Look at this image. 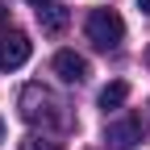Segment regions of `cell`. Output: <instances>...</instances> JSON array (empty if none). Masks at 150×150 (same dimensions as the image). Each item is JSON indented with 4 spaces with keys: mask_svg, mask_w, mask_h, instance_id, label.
<instances>
[{
    "mask_svg": "<svg viewBox=\"0 0 150 150\" xmlns=\"http://www.w3.org/2000/svg\"><path fill=\"white\" fill-rule=\"evenodd\" d=\"M21 150H63V146L50 142V138H33V134H29V138H21Z\"/></svg>",
    "mask_w": 150,
    "mask_h": 150,
    "instance_id": "cell-8",
    "label": "cell"
},
{
    "mask_svg": "<svg viewBox=\"0 0 150 150\" xmlns=\"http://www.w3.org/2000/svg\"><path fill=\"white\" fill-rule=\"evenodd\" d=\"M29 4H33V8H42V4H50V0H29Z\"/></svg>",
    "mask_w": 150,
    "mask_h": 150,
    "instance_id": "cell-11",
    "label": "cell"
},
{
    "mask_svg": "<svg viewBox=\"0 0 150 150\" xmlns=\"http://www.w3.org/2000/svg\"><path fill=\"white\" fill-rule=\"evenodd\" d=\"M125 100H129V83H125V79H112V83L100 92V108H104V112H108V108H121Z\"/></svg>",
    "mask_w": 150,
    "mask_h": 150,
    "instance_id": "cell-7",
    "label": "cell"
},
{
    "mask_svg": "<svg viewBox=\"0 0 150 150\" xmlns=\"http://www.w3.org/2000/svg\"><path fill=\"white\" fill-rule=\"evenodd\" d=\"M67 21H71L67 4H54V0H50V4L38 8V25H42L46 33H63V29H67Z\"/></svg>",
    "mask_w": 150,
    "mask_h": 150,
    "instance_id": "cell-6",
    "label": "cell"
},
{
    "mask_svg": "<svg viewBox=\"0 0 150 150\" xmlns=\"http://www.w3.org/2000/svg\"><path fill=\"white\" fill-rule=\"evenodd\" d=\"M88 71L92 67H88L83 54H75V50H59V54H54V75H59L63 83H83Z\"/></svg>",
    "mask_w": 150,
    "mask_h": 150,
    "instance_id": "cell-5",
    "label": "cell"
},
{
    "mask_svg": "<svg viewBox=\"0 0 150 150\" xmlns=\"http://www.w3.org/2000/svg\"><path fill=\"white\" fill-rule=\"evenodd\" d=\"M4 17H8V0H0V21H4Z\"/></svg>",
    "mask_w": 150,
    "mask_h": 150,
    "instance_id": "cell-9",
    "label": "cell"
},
{
    "mask_svg": "<svg viewBox=\"0 0 150 150\" xmlns=\"http://www.w3.org/2000/svg\"><path fill=\"white\" fill-rule=\"evenodd\" d=\"M138 8H142V13H146V17H150V0H138Z\"/></svg>",
    "mask_w": 150,
    "mask_h": 150,
    "instance_id": "cell-10",
    "label": "cell"
},
{
    "mask_svg": "<svg viewBox=\"0 0 150 150\" xmlns=\"http://www.w3.org/2000/svg\"><path fill=\"white\" fill-rule=\"evenodd\" d=\"M142 138H146L142 117H121V121H112V125H108V142L117 146V150H134Z\"/></svg>",
    "mask_w": 150,
    "mask_h": 150,
    "instance_id": "cell-4",
    "label": "cell"
},
{
    "mask_svg": "<svg viewBox=\"0 0 150 150\" xmlns=\"http://www.w3.org/2000/svg\"><path fill=\"white\" fill-rule=\"evenodd\" d=\"M83 29H88V42H96L100 50H117L125 42V21H121V13H112V8H92Z\"/></svg>",
    "mask_w": 150,
    "mask_h": 150,
    "instance_id": "cell-2",
    "label": "cell"
},
{
    "mask_svg": "<svg viewBox=\"0 0 150 150\" xmlns=\"http://www.w3.org/2000/svg\"><path fill=\"white\" fill-rule=\"evenodd\" d=\"M29 54H33V42H29L21 29L0 25V71H17V67H25Z\"/></svg>",
    "mask_w": 150,
    "mask_h": 150,
    "instance_id": "cell-3",
    "label": "cell"
},
{
    "mask_svg": "<svg viewBox=\"0 0 150 150\" xmlns=\"http://www.w3.org/2000/svg\"><path fill=\"white\" fill-rule=\"evenodd\" d=\"M17 104H21V117H25L29 125H50V129H54V125H67L63 104L54 100L42 83H29V88L21 92V100H17Z\"/></svg>",
    "mask_w": 150,
    "mask_h": 150,
    "instance_id": "cell-1",
    "label": "cell"
},
{
    "mask_svg": "<svg viewBox=\"0 0 150 150\" xmlns=\"http://www.w3.org/2000/svg\"><path fill=\"white\" fill-rule=\"evenodd\" d=\"M0 142H4V121H0Z\"/></svg>",
    "mask_w": 150,
    "mask_h": 150,
    "instance_id": "cell-12",
    "label": "cell"
}]
</instances>
